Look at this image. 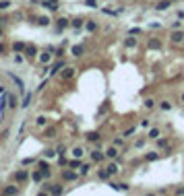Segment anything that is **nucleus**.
<instances>
[{"label":"nucleus","instance_id":"9d476101","mask_svg":"<svg viewBox=\"0 0 184 196\" xmlns=\"http://www.w3.org/2000/svg\"><path fill=\"white\" fill-rule=\"evenodd\" d=\"M48 192H52V194H60L62 192V186H58V184H52V188H46Z\"/></svg>","mask_w":184,"mask_h":196},{"label":"nucleus","instance_id":"f704fd0d","mask_svg":"<svg viewBox=\"0 0 184 196\" xmlns=\"http://www.w3.org/2000/svg\"><path fill=\"white\" fill-rule=\"evenodd\" d=\"M44 124H46V118L40 116V118H37V126H44Z\"/></svg>","mask_w":184,"mask_h":196},{"label":"nucleus","instance_id":"f03ea898","mask_svg":"<svg viewBox=\"0 0 184 196\" xmlns=\"http://www.w3.org/2000/svg\"><path fill=\"white\" fill-rule=\"evenodd\" d=\"M104 157H106V153L97 151V149H95V151H91V159H93L95 163H97V161H104Z\"/></svg>","mask_w":184,"mask_h":196},{"label":"nucleus","instance_id":"c756f323","mask_svg":"<svg viewBox=\"0 0 184 196\" xmlns=\"http://www.w3.org/2000/svg\"><path fill=\"white\" fill-rule=\"evenodd\" d=\"M112 186H114L116 190H128V186H126V184H112Z\"/></svg>","mask_w":184,"mask_h":196},{"label":"nucleus","instance_id":"4c0bfd02","mask_svg":"<svg viewBox=\"0 0 184 196\" xmlns=\"http://www.w3.org/2000/svg\"><path fill=\"white\" fill-rule=\"evenodd\" d=\"M114 145L116 147H122V138H114Z\"/></svg>","mask_w":184,"mask_h":196},{"label":"nucleus","instance_id":"f3484780","mask_svg":"<svg viewBox=\"0 0 184 196\" xmlns=\"http://www.w3.org/2000/svg\"><path fill=\"white\" fill-rule=\"evenodd\" d=\"M145 108H147V109H153L155 108V99H145Z\"/></svg>","mask_w":184,"mask_h":196},{"label":"nucleus","instance_id":"bb28decb","mask_svg":"<svg viewBox=\"0 0 184 196\" xmlns=\"http://www.w3.org/2000/svg\"><path fill=\"white\" fill-rule=\"evenodd\" d=\"M13 48H15V52H23V50H25V44H21L19 41V44H15Z\"/></svg>","mask_w":184,"mask_h":196},{"label":"nucleus","instance_id":"dca6fc26","mask_svg":"<svg viewBox=\"0 0 184 196\" xmlns=\"http://www.w3.org/2000/svg\"><path fill=\"white\" fill-rule=\"evenodd\" d=\"M85 27H87V31H95V29H97V23H93V21H87V23H85Z\"/></svg>","mask_w":184,"mask_h":196},{"label":"nucleus","instance_id":"412c9836","mask_svg":"<svg viewBox=\"0 0 184 196\" xmlns=\"http://www.w3.org/2000/svg\"><path fill=\"white\" fill-rule=\"evenodd\" d=\"M8 105H10L13 109L17 108V97H15V95H8Z\"/></svg>","mask_w":184,"mask_h":196},{"label":"nucleus","instance_id":"72a5a7b5","mask_svg":"<svg viewBox=\"0 0 184 196\" xmlns=\"http://www.w3.org/2000/svg\"><path fill=\"white\" fill-rule=\"evenodd\" d=\"M35 159H31V157H27V159H23V165H31Z\"/></svg>","mask_w":184,"mask_h":196},{"label":"nucleus","instance_id":"a211bd4d","mask_svg":"<svg viewBox=\"0 0 184 196\" xmlns=\"http://www.w3.org/2000/svg\"><path fill=\"white\" fill-rule=\"evenodd\" d=\"M124 45H126V48H134V45H137V39H134V37H128V39L124 41Z\"/></svg>","mask_w":184,"mask_h":196},{"label":"nucleus","instance_id":"c9c22d12","mask_svg":"<svg viewBox=\"0 0 184 196\" xmlns=\"http://www.w3.org/2000/svg\"><path fill=\"white\" fill-rule=\"evenodd\" d=\"M8 4H10L8 0H2V2H0V8H8Z\"/></svg>","mask_w":184,"mask_h":196},{"label":"nucleus","instance_id":"79ce46f5","mask_svg":"<svg viewBox=\"0 0 184 196\" xmlns=\"http://www.w3.org/2000/svg\"><path fill=\"white\" fill-rule=\"evenodd\" d=\"M180 101H182V103H184V93H182V97H180Z\"/></svg>","mask_w":184,"mask_h":196},{"label":"nucleus","instance_id":"2eb2a0df","mask_svg":"<svg viewBox=\"0 0 184 196\" xmlns=\"http://www.w3.org/2000/svg\"><path fill=\"white\" fill-rule=\"evenodd\" d=\"M87 140L97 142V140H100V134H97V132H89V134H87Z\"/></svg>","mask_w":184,"mask_h":196},{"label":"nucleus","instance_id":"c85d7f7f","mask_svg":"<svg viewBox=\"0 0 184 196\" xmlns=\"http://www.w3.org/2000/svg\"><path fill=\"white\" fill-rule=\"evenodd\" d=\"M54 134H56V128H48V130H46V136L48 138H52Z\"/></svg>","mask_w":184,"mask_h":196},{"label":"nucleus","instance_id":"1a4fd4ad","mask_svg":"<svg viewBox=\"0 0 184 196\" xmlns=\"http://www.w3.org/2000/svg\"><path fill=\"white\" fill-rule=\"evenodd\" d=\"M147 138H159V128H149V134H147Z\"/></svg>","mask_w":184,"mask_h":196},{"label":"nucleus","instance_id":"473e14b6","mask_svg":"<svg viewBox=\"0 0 184 196\" xmlns=\"http://www.w3.org/2000/svg\"><path fill=\"white\" fill-rule=\"evenodd\" d=\"M37 23H40V25H48V23H50V19H48V17H41V19H37Z\"/></svg>","mask_w":184,"mask_h":196},{"label":"nucleus","instance_id":"cd10ccee","mask_svg":"<svg viewBox=\"0 0 184 196\" xmlns=\"http://www.w3.org/2000/svg\"><path fill=\"white\" fill-rule=\"evenodd\" d=\"M41 177H44V173H41V172H33V180L35 182H41Z\"/></svg>","mask_w":184,"mask_h":196},{"label":"nucleus","instance_id":"f8f14e48","mask_svg":"<svg viewBox=\"0 0 184 196\" xmlns=\"http://www.w3.org/2000/svg\"><path fill=\"white\" fill-rule=\"evenodd\" d=\"M62 177L68 180V182H73V180H77V173L75 172H64V173H62Z\"/></svg>","mask_w":184,"mask_h":196},{"label":"nucleus","instance_id":"7ed1b4c3","mask_svg":"<svg viewBox=\"0 0 184 196\" xmlns=\"http://www.w3.org/2000/svg\"><path fill=\"white\" fill-rule=\"evenodd\" d=\"M170 6H172V2H170V0H159L157 4H155V8H157V10H168Z\"/></svg>","mask_w":184,"mask_h":196},{"label":"nucleus","instance_id":"9b49d317","mask_svg":"<svg viewBox=\"0 0 184 196\" xmlns=\"http://www.w3.org/2000/svg\"><path fill=\"white\" fill-rule=\"evenodd\" d=\"M73 74H75V68H66L64 72H62V78H64V81H68V78H73Z\"/></svg>","mask_w":184,"mask_h":196},{"label":"nucleus","instance_id":"a878e982","mask_svg":"<svg viewBox=\"0 0 184 196\" xmlns=\"http://www.w3.org/2000/svg\"><path fill=\"white\" fill-rule=\"evenodd\" d=\"M89 169H91V165H87V163H85V165H81V173H83V176H87V173H89Z\"/></svg>","mask_w":184,"mask_h":196},{"label":"nucleus","instance_id":"ddd939ff","mask_svg":"<svg viewBox=\"0 0 184 196\" xmlns=\"http://www.w3.org/2000/svg\"><path fill=\"white\" fill-rule=\"evenodd\" d=\"M83 149H81V147H75V149H73V157H75V159H81V157H83Z\"/></svg>","mask_w":184,"mask_h":196},{"label":"nucleus","instance_id":"a19ab883","mask_svg":"<svg viewBox=\"0 0 184 196\" xmlns=\"http://www.w3.org/2000/svg\"><path fill=\"white\" fill-rule=\"evenodd\" d=\"M2 52H4V45H0V54H2Z\"/></svg>","mask_w":184,"mask_h":196},{"label":"nucleus","instance_id":"393cba45","mask_svg":"<svg viewBox=\"0 0 184 196\" xmlns=\"http://www.w3.org/2000/svg\"><path fill=\"white\" fill-rule=\"evenodd\" d=\"M25 52H27V56H35V45H27Z\"/></svg>","mask_w":184,"mask_h":196},{"label":"nucleus","instance_id":"aec40b11","mask_svg":"<svg viewBox=\"0 0 184 196\" xmlns=\"http://www.w3.org/2000/svg\"><path fill=\"white\" fill-rule=\"evenodd\" d=\"M83 54V45H75L73 48V56H81Z\"/></svg>","mask_w":184,"mask_h":196},{"label":"nucleus","instance_id":"423d86ee","mask_svg":"<svg viewBox=\"0 0 184 196\" xmlns=\"http://www.w3.org/2000/svg\"><path fill=\"white\" fill-rule=\"evenodd\" d=\"M116 155H118V147H116V145H114V147H110L108 151H106V157H110V159H114Z\"/></svg>","mask_w":184,"mask_h":196},{"label":"nucleus","instance_id":"6ab92c4d","mask_svg":"<svg viewBox=\"0 0 184 196\" xmlns=\"http://www.w3.org/2000/svg\"><path fill=\"white\" fill-rule=\"evenodd\" d=\"M68 27V19H58V29H64Z\"/></svg>","mask_w":184,"mask_h":196},{"label":"nucleus","instance_id":"e433bc0d","mask_svg":"<svg viewBox=\"0 0 184 196\" xmlns=\"http://www.w3.org/2000/svg\"><path fill=\"white\" fill-rule=\"evenodd\" d=\"M130 134H134V128H128V130H126V132H124V138H128Z\"/></svg>","mask_w":184,"mask_h":196},{"label":"nucleus","instance_id":"0eeeda50","mask_svg":"<svg viewBox=\"0 0 184 196\" xmlns=\"http://www.w3.org/2000/svg\"><path fill=\"white\" fill-rule=\"evenodd\" d=\"M106 169H108V173H110V176H116V173L120 172V169H118V165H116V163H110V165L106 167Z\"/></svg>","mask_w":184,"mask_h":196},{"label":"nucleus","instance_id":"2f4dec72","mask_svg":"<svg viewBox=\"0 0 184 196\" xmlns=\"http://www.w3.org/2000/svg\"><path fill=\"white\" fill-rule=\"evenodd\" d=\"M17 192H19V190H17L15 186H10V188H6V190H4V194H17Z\"/></svg>","mask_w":184,"mask_h":196},{"label":"nucleus","instance_id":"4be33fe9","mask_svg":"<svg viewBox=\"0 0 184 196\" xmlns=\"http://www.w3.org/2000/svg\"><path fill=\"white\" fill-rule=\"evenodd\" d=\"M159 108L164 109V112H170V109H172V103H170V101H161V105H159Z\"/></svg>","mask_w":184,"mask_h":196},{"label":"nucleus","instance_id":"f257e3e1","mask_svg":"<svg viewBox=\"0 0 184 196\" xmlns=\"http://www.w3.org/2000/svg\"><path fill=\"white\" fill-rule=\"evenodd\" d=\"M170 41H172V44H182L184 41V31H174V33L170 35Z\"/></svg>","mask_w":184,"mask_h":196},{"label":"nucleus","instance_id":"5701e85b","mask_svg":"<svg viewBox=\"0 0 184 196\" xmlns=\"http://www.w3.org/2000/svg\"><path fill=\"white\" fill-rule=\"evenodd\" d=\"M70 25H73L75 29H81V27H83V21H81V19H75V21H73Z\"/></svg>","mask_w":184,"mask_h":196},{"label":"nucleus","instance_id":"6e6552de","mask_svg":"<svg viewBox=\"0 0 184 196\" xmlns=\"http://www.w3.org/2000/svg\"><path fill=\"white\" fill-rule=\"evenodd\" d=\"M50 60H52V54H50V52H44V54L40 56V62H41V64H48Z\"/></svg>","mask_w":184,"mask_h":196},{"label":"nucleus","instance_id":"4468645a","mask_svg":"<svg viewBox=\"0 0 184 196\" xmlns=\"http://www.w3.org/2000/svg\"><path fill=\"white\" fill-rule=\"evenodd\" d=\"M149 48H151V50L161 48V41H159V39H149Z\"/></svg>","mask_w":184,"mask_h":196},{"label":"nucleus","instance_id":"7c9ffc66","mask_svg":"<svg viewBox=\"0 0 184 196\" xmlns=\"http://www.w3.org/2000/svg\"><path fill=\"white\" fill-rule=\"evenodd\" d=\"M62 66H64V62H56V64H54V68H52V72H58Z\"/></svg>","mask_w":184,"mask_h":196},{"label":"nucleus","instance_id":"37998d69","mask_svg":"<svg viewBox=\"0 0 184 196\" xmlns=\"http://www.w3.org/2000/svg\"><path fill=\"white\" fill-rule=\"evenodd\" d=\"M0 35H2V31H0Z\"/></svg>","mask_w":184,"mask_h":196},{"label":"nucleus","instance_id":"39448f33","mask_svg":"<svg viewBox=\"0 0 184 196\" xmlns=\"http://www.w3.org/2000/svg\"><path fill=\"white\" fill-rule=\"evenodd\" d=\"M157 157H159L157 151H147V153H145V159H147V161H155Z\"/></svg>","mask_w":184,"mask_h":196},{"label":"nucleus","instance_id":"58836bf2","mask_svg":"<svg viewBox=\"0 0 184 196\" xmlns=\"http://www.w3.org/2000/svg\"><path fill=\"white\" fill-rule=\"evenodd\" d=\"M87 4H89V6H95V0H87Z\"/></svg>","mask_w":184,"mask_h":196},{"label":"nucleus","instance_id":"ea45409f","mask_svg":"<svg viewBox=\"0 0 184 196\" xmlns=\"http://www.w3.org/2000/svg\"><path fill=\"white\" fill-rule=\"evenodd\" d=\"M178 194H184V188H180V190H178Z\"/></svg>","mask_w":184,"mask_h":196},{"label":"nucleus","instance_id":"20e7f679","mask_svg":"<svg viewBox=\"0 0 184 196\" xmlns=\"http://www.w3.org/2000/svg\"><path fill=\"white\" fill-rule=\"evenodd\" d=\"M27 177H29V173L25 172V169H21V172H17V176H15V180L17 182H25Z\"/></svg>","mask_w":184,"mask_h":196},{"label":"nucleus","instance_id":"b1692460","mask_svg":"<svg viewBox=\"0 0 184 196\" xmlns=\"http://www.w3.org/2000/svg\"><path fill=\"white\" fill-rule=\"evenodd\" d=\"M97 176H100V180H108V177H110V173H108V169H101V172L97 173Z\"/></svg>","mask_w":184,"mask_h":196}]
</instances>
